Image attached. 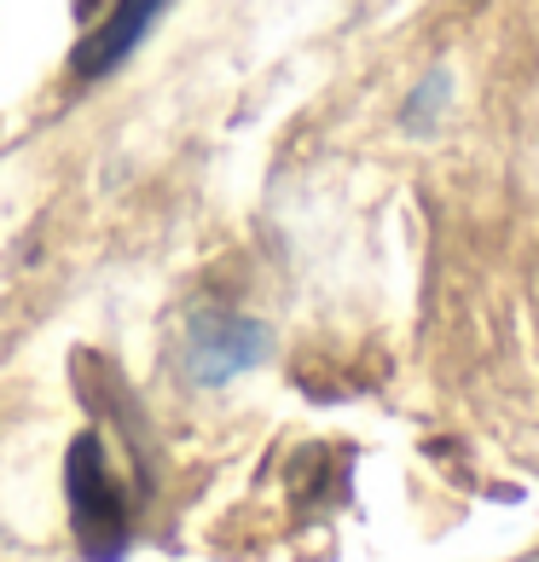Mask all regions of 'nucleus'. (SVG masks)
I'll use <instances>...</instances> for the list:
<instances>
[{"mask_svg": "<svg viewBox=\"0 0 539 562\" xmlns=\"http://www.w3.org/2000/svg\"><path fill=\"white\" fill-rule=\"evenodd\" d=\"M65 487H70V522H76V539H81V557L88 562H122V551H128V539H134L128 493H122L116 470H111V452L93 429L76 435V447L65 458Z\"/></svg>", "mask_w": 539, "mask_h": 562, "instance_id": "f257e3e1", "label": "nucleus"}, {"mask_svg": "<svg viewBox=\"0 0 539 562\" xmlns=\"http://www.w3.org/2000/svg\"><path fill=\"white\" fill-rule=\"evenodd\" d=\"M267 353H273V330L250 314H233V307H198L186 325V371L203 389H221L256 371Z\"/></svg>", "mask_w": 539, "mask_h": 562, "instance_id": "f03ea898", "label": "nucleus"}, {"mask_svg": "<svg viewBox=\"0 0 539 562\" xmlns=\"http://www.w3.org/2000/svg\"><path fill=\"white\" fill-rule=\"evenodd\" d=\"M169 12V0H116V7L105 12V24H99L88 41H81V53H76V70L81 76H105L116 70L122 58H128L145 35H151V24Z\"/></svg>", "mask_w": 539, "mask_h": 562, "instance_id": "7ed1b4c3", "label": "nucleus"}, {"mask_svg": "<svg viewBox=\"0 0 539 562\" xmlns=\"http://www.w3.org/2000/svg\"><path fill=\"white\" fill-rule=\"evenodd\" d=\"M447 93H452V76L435 65V70L418 81V88H412L406 105H401V122H406V128H429V122L447 111Z\"/></svg>", "mask_w": 539, "mask_h": 562, "instance_id": "20e7f679", "label": "nucleus"}]
</instances>
